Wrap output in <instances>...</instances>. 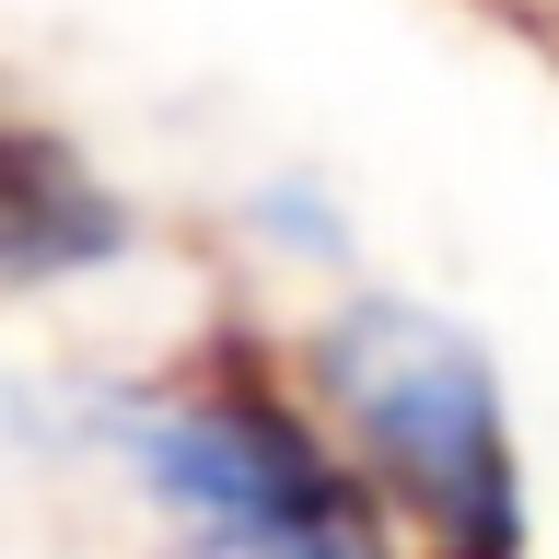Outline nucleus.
Masks as SVG:
<instances>
[{
	"instance_id": "7ed1b4c3",
	"label": "nucleus",
	"mask_w": 559,
	"mask_h": 559,
	"mask_svg": "<svg viewBox=\"0 0 559 559\" xmlns=\"http://www.w3.org/2000/svg\"><path fill=\"white\" fill-rule=\"evenodd\" d=\"M129 245H140V210L117 199V175L70 129H47V117H24V105L0 94V304L59 292V280H94Z\"/></svg>"
},
{
	"instance_id": "f03ea898",
	"label": "nucleus",
	"mask_w": 559,
	"mask_h": 559,
	"mask_svg": "<svg viewBox=\"0 0 559 559\" xmlns=\"http://www.w3.org/2000/svg\"><path fill=\"white\" fill-rule=\"evenodd\" d=\"M140 513L175 536V559H408L338 431L304 384L199 361L117 408Z\"/></svg>"
},
{
	"instance_id": "f257e3e1",
	"label": "nucleus",
	"mask_w": 559,
	"mask_h": 559,
	"mask_svg": "<svg viewBox=\"0 0 559 559\" xmlns=\"http://www.w3.org/2000/svg\"><path fill=\"white\" fill-rule=\"evenodd\" d=\"M292 384L338 431L408 559H536L513 384L478 326L419 292H338L292 349Z\"/></svg>"
}]
</instances>
